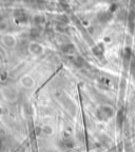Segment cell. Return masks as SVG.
Listing matches in <instances>:
<instances>
[{"label":"cell","instance_id":"cell-1","mask_svg":"<svg viewBox=\"0 0 135 152\" xmlns=\"http://www.w3.org/2000/svg\"><path fill=\"white\" fill-rule=\"evenodd\" d=\"M112 115H113V110L109 107H103L98 111V117L103 120L109 119Z\"/></svg>","mask_w":135,"mask_h":152},{"label":"cell","instance_id":"cell-2","mask_svg":"<svg viewBox=\"0 0 135 152\" xmlns=\"http://www.w3.org/2000/svg\"><path fill=\"white\" fill-rule=\"evenodd\" d=\"M124 119H125V115H124V112L120 111L119 113L117 114V124H118V127H121V126H123Z\"/></svg>","mask_w":135,"mask_h":152}]
</instances>
